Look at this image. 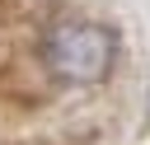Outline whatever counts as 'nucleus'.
Segmentation results:
<instances>
[{
  "label": "nucleus",
  "mask_w": 150,
  "mask_h": 145,
  "mask_svg": "<svg viewBox=\"0 0 150 145\" xmlns=\"http://www.w3.org/2000/svg\"><path fill=\"white\" fill-rule=\"evenodd\" d=\"M38 56L42 65L61 80V84H75V89H89V84H103L112 75V61H117V33L98 19H56L42 42H38Z\"/></svg>",
  "instance_id": "1"
},
{
  "label": "nucleus",
  "mask_w": 150,
  "mask_h": 145,
  "mask_svg": "<svg viewBox=\"0 0 150 145\" xmlns=\"http://www.w3.org/2000/svg\"><path fill=\"white\" fill-rule=\"evenodd\" d=\"M145 117H150V108H145Z\"/></svg>",
  "instance_id": "2"
}]
</instances>
